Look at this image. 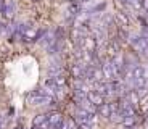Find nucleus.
Listing matches in <instances>:
<instances>
[{
  "label": "nucleus",
  "instance_id": "obj_1",
  "mask_svg": "<svg viewBox=\"0 0 148 129\" xmlns=\"http://www.w3.org/2000/svg\"><path fill=\"white\" fill-rule=\"evenodd\" d=\"M129 42L134 45V48H135L137 52H142V53H145V55L148 53V44L143 41V39H142V37L132 36V37L129 39Z\"/></svg>",
  "mask_w": 148,
  "mask_h": 129
},
{
  "label": "nucleus",
  "instance_id": "obj_2",
  "mask_svg": "<svg viewBox=\"0 0 148 129\" xmlns=\"http://www.w3.org/2000/svg\"><path fill=\"white\" fill-rule=\"evenodd\" d=\"M108 55H110V58H116V55H118V52H119V47L116 42H111L110 45H108Z\"/></svg>",
  "mask_w": 148,
  "mask_h": 129
},
{
  "label": "nucleus",
  "instance_id": "obj_3",
  "mask_svg": "<svg viewBox=\"0 0 148 129\" xmlns=\"http://www.w3.org/2000/svg\"><path fill=\"white\" fill-rule=\"evenodd\" d=\"M53 82H55L56 89H61V87H64V86H66V77H64L63 74H58V76L53 77Z\"/></svg>",
  "mask_w": 148,
  "mask_h": 129
},
{
  "label": "nucleus",
  "instance_id": "obj_4",
  "mask_svg": "<svg viewBox=\"0 0 148 129\" xmlns=\"http://www.w3.org/2000/svg\"><path fill=\"white\" fill-rule=\"evenodd\" d=\"M116 18H118V21L121 23V28H127L129 26V18H127L122 11H119V13H116Z\"/></svg>",
  "mask_w": 148,
  "mask_h": 129
},
{
  "label": "nucleus",
  "instance_id": "obj_5",
  "mask_svg": "<svg viewBox=\"0 0 148 129\" xmlns=\"http://www.w3.org/2000/svg\"><path fill=\"white\" fill-rule=\"evenodd\" d=\"M118 37L121 41H129V34H127V31L124 28H119L118 29Z\"/></svg>",
  "mask_w": 148,
  "mask_h": 129
},
{
  "label": "nucleus",
  "instance_id": "obj_6",
  "mask_svg": "<svg viewBox=\"0 0 148 129\" xmlns=\"http://www.w3.org/2000/svg\"><path fill=\"white\" fill-rule=\"evenodd\" d=\"M129 2V5H132L135 10H140L142 7H143V0H127Z\"/></svg>",
  "mask_w": 148,
  "mask_h": 129
},
{
  "label": "nucleus",
  "instance_id": "obj_7",
  "mask_svg": "<svg viewBox=\"0 0 148 129\" xmlns=\"http://www.w3.org/2000/svg\"><path fill=\"white\" fill-rule=\"evenodd\" d=\"M77 11H79V5H76V3H71L69 5V15L76 16V15H77Z\"/></svg>",
  "mask_w": 148,
  "mask_h": 129
}]
</instances>
